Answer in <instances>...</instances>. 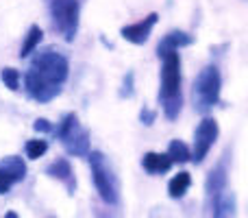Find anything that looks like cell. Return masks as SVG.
Returning <instances> with one entry per match:
<instances>
[{"label":"cell","mask_w":248,"mask_h":218,"mask_svg":"<svg viewBox=\"0 0 248 218\" xmlns=\"http://www.w3.org/2000/svg\"><path fill=\"white\" fill-rule=\"evenodd\" d=\"M0 79H2V83L9 87L11 92H17L20 90V72H17L16 68H4L2 72H0Z\"/></svg>","instance_id":"cell-19"},{"label":"cell","mask_w":248,"mask_h":218,"mask_svg":"<svg viewBox=\"0 0 248 218\" xmlns=\"http://www.w3.org/2000/svg\"><path fill=\"white\" fill-rule=\"evenodd\" d=\"M33 129H35V131H42V133H50V131H52V127H50V124H48V120H44V118L35 120Z\"/></svg>","instance_id":"cell-21"},{"label":"cell","mask_w":248,"mask_h":218,"mask_svg":"<svg viewBox=\"0 0 248 218\" xmlns=\"http://www.w3.org/2000/svg\"><path fill=\"white\" fill-rule=\"evenodd\" d=\"M218 133H220V127L214 118L201 120V124H198L196 131H194V149L189 151V159H192L194 164H201L202 159L207 157V153H209L211 146L218 140Z\"/></svg>","instance_id":"cell-7"},{"label":"cell","mask_w":248,"mask_h":218,"mask_svg":"<svg viewBox=\"0 0 248 218\" xmlns=\"http://www.w3.org/2000/svg\"><path fill=\"white\" fill-rule=\"evenodd\" d=\"M4 218H17V214H16V212H7V214H4Z\"/></svg>","instance_id":"cell-23"},{"label":"cell","mask_w":248,"mask_h":218,"mask_svg":"<svg viewBox=\"0 0 248 218\" xmlns=\"http://www.w3.org/2000/svg\"><path fill=\"white\" fill-rule=\"evenodd\" d=\"M68 59L61 52L44 50L37 52L24 74V85L31 99L37 103H50L61 94V87L68 81Z\"/></svg>","instance_id":"cell-1"},{"label":"cell","mask_w":248,"mask_h":218,"mask_svg":"<svg viewBox=\"0 0 248 218\" xmlns=\"http://www.w3.org/2000/svg\"><path fill=\"white\" fill-rule=\"evenodd\" d=\"M141 166H144L146 172L150 175H161V172H168L172 168V162L168 155L163 153H146L141 157Z\"/></svg>","instance_id":"cell-14"},{"label":"cell","mask_w":248,"mask_h":218,"mask_svg":"<svg viewBox=\"0 0 248 218\" xmlns=\"http://www.w3.org/2000/svg\"><path fill=\"white\" fill-rule=\"evenodd\" d=\"M211 218H237V199L233 192L224 190L218 197L211 199Z\"/></svg>","instance_id":"cell-10"},{"label":"cell","mask_w":248,"mask_h":218,"mask_svg":"<svg viewBox=\"0 0 248 218\" xmlns=\"http://www.w3.org/2000/svg\"><path fill=\"white\" fill-rule=\"evenodd\" d=\"M220 87H222L220 70L216 66L202 68L194 81V109L202 116L209 114L220 101Z\"/></svg>","instance_id":"cell-3"},{"label":"cell","mask_w":248,"mask_h":218,"mask_svg":"<svg viewBox=\"0 0 248 218\" xmlns=\"http://www.w3.org/2000/svg\"><path fill=\"white\" fill-rule=\"evenodd\" d=\"M189 185H192V177H189V172H179L176 177H172L170 185H168V192H170L172 199H183L185 192L189 190Z\"/></svg>","instance_id":"cell-15"},{"label":"cell","mask_w":248,"mask_h":218,"mask_svg":"<svg viewBox=\"0 0 248 218\" xmlns=\"http://www.w3.org/2000/svg\"><path fill=\"white\" fill-rule=\"evenodd\" d=\"M57 137L70 155H77V157L90 155V133L81 127L77 114H68L61 120V124L57 127Z\"/></svg>","instance_id":"cell-5"},{"label":"cell","mask_w":248,"mask_h":218,"mask_svg":"<svg viewBox=\"0 0 248 218\" xmlns=\"http://www.w3.org/2000/svg\"><path fill=\"white\" fill-rule=\"evenodd\" d=\"M42 29H39L37 24H33L29 29V35H26V39H24V44H22V50H20V57H29L31 52L35 50V48L39 46V42H42Z\"/></svg>","instance_id":"cell-16"},{"label":"cell","mask_w":248,"mask_h":218,"mask_svg":"<svg viewBox=\"0 0 248 218\" xmlns=\"http://www.w3.org/2000/svg\"><path fill=\"white\" fill-rule=\"evenodd\" d=\"M157 13H150V16H146L144 20L135 22V24H128V26H122L120 29V35L126 42L131 44H137V46H141V44L148 42L150 37V31H153V26L157 24Z\"/></svg>","instance_id":"cell-9"},{"label":"cell","mask_w":248,"mask_h":218,"mask_svg":"<svg viewBox=\"0 0 248 218\" xmlns=\"http://www.w3.org/2000/svg\"><path fill=\"white\" fill-rule=\"evenodd\" d=\"M161 90H159V103L163 107L168 120H176L181 114L183 96H181V57L179 50L166 52L161 57Z\"/></svg>","instance_id":"cell-2"},{"label":"cell","mask_w":248,"mask_h":218,"mask_svg":"<svg viewBox=\"0 0 248 218\" xmlns=\"http://www.w3.org/2000/svg\"><path fill=\"white\" fill-rule=\"evenodd\" d=\"M155 118H157V114H155V111H150L148 107H144L141 109V114H140V120L144 124H153L155 122Z\"/></svg>","instance_id":"cell-20"},{"label":"cell","mask_w":248,"mask_h":218,"mask_svg":"<svg viewBox=\"0 0 248 218\" xmlns=\"http://www.w3.org/2000/svg\"><path fill=\"white\" fill-rule=\"evenodd\" d=\"M48 151L46 140H29L26 142V157L29 159H39Z\"/></svg>","instance_id":"cell-18"},{"label":"cell","mask_w":248,"mask_h":218,"mask_svg":"<svg viewBox=\"0 0 248 218\" xmlns=\"http://www.w3.org/2000/svg\"><path fill=\"white\" fill-rule=\"evenodd\" d=\"M166 155L170 157L172 164H174V162H179V164L189 162V149H187V144H183L181 140H172L170 146H168V153Z\"/></svg>","instance_id":"cell-17"},{"label":"cell","mask_w":248,"mask_h":218,"mask_svg":"<svg viewBox=\"0 0 248 218\" xmlns=\"http://www.w3.org/2000/svg\"><path fill=\"white\" fill-rule=\"evenodd\" d=\"M26 177V164L17 155L0 159V194H7L17 181Z\"/></svg>","instance_id":"cell-8"},{"label":"cell","mask_w":248,"mask_h":218,"mask_svg":"<svg viewBox=\"0 0 248 218\" xmlns=\"http://www.w3.org/2000/svg\"><path fill=\"white\" fill-rule=\"evenodd\" d=\"M194 44V37L189 33H183V31H170L166 37L159 42L157 46V55L161 59L166 52H172V50H179V48H185V46H192Z\"/></svg>","instance_id":"cell-11"},{"label":"cell","mask_w":248,"mask_h":218,"mask_svg":"<svg viewBox=\"0 0 248 218\" xmlns=\"http://www.w3.org/2000/svg\"><path fill=\"white\" fill-rule=\"evenodd\" d=\"M224 190H227V168H224V164H218L209 172V177H207V197L211 201V199L218 197Z\"/></svg>","instance_id":"cell-13"},{"label":"cell","mask_w":248,"mask_h":218,"mask_svg":"<svg viewBox=\"0 0 248 218\" xmlns=\"http://www.w3.org/2000/svg\"><path fill=\"white\" fill-rule=\"evenodd\" d=\"M78 0H50L52 26L63 35L65 42H74L78 33Z\"/></svg>","instance_id":"cell-6"},{"label":"cell","mask_w":248,"mask_h":218,"mask_svg":"<svg viewBox=\"0 0 248 218\" xmlns=\"http://www.w3.org/2000/svg\"><path fill=\"white\" fill-rule=\"evenodd\" d=\"M46 172L52 177V179H59L61 184H65V188H68L70 192H74L77 181H74V172H72V166H70L68 159H63V157L55 159V162L46 168Z\"/></svg>","instance_id":"cell-12"},{"label":"cell","mask_w":248,"mask_h":218,"mask_svg":"<svg viewBox=\"0 0 248 218\" xmlns=\"http://www.w3.org/2000/svg\"><path fill=\"white\" fill-rule=\"evenodd\" d=\"M90 166H92V177H94V185L98 190L100 199L109 205H116L118 203V192H120V184H118V177L113 175L111 164L107 162L100 151H92L90 155Z\"/></svg>","instance_id":"cell-4"},{"label":"cell","mask_w":248,"mask_h":218,"mask_svg":"<svg viewBox=\"0 0 248 218\" xmlns=\"http://www.w3.org/2000/svg\"><path fill=\"white\" fill-rule=\"evenodd\" d=\"M124 87H126V90L122 92V96H133V72L126 74V79H124Z\"/></svg>","instance_id":"cell-22"}]
</instances>
